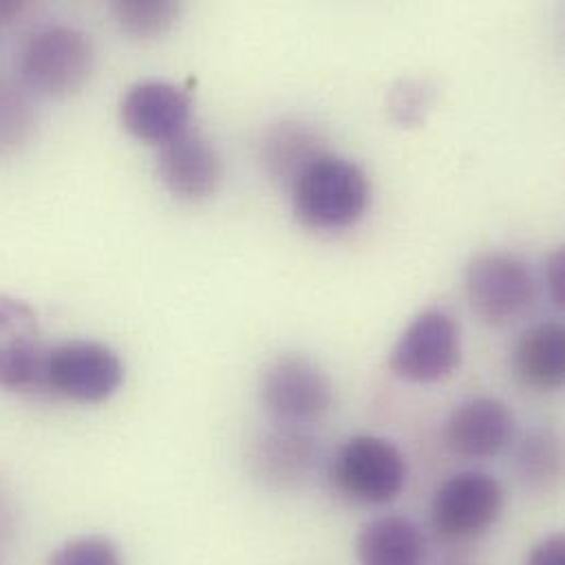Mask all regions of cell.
<instances>
[{
    "instance_id": "cell-1",
    "label": "cell",
    "mask_w": 565,
    "mask_h": 565,
    "mask_svg": "<svg viewBox=\"0 0 565 565\" xmlns=\"http://www.w3.org/2000/svg\"><path fill=\"white\" fill-rule=\"evenodd\" d=\"M290 199L295 216L306 227L337 232L365 214L370 181L356 163L326 152L297 177Z\"/></svg>"
},
{
    "instance_id": "cell-2",
    "label": "cell",
    "mask_w": 565,
    "mask_h": 565,
    "mask_svg": "<svg viewBox=\"0 0 565 565\" xmlns=\"http://www.w3.org/2000/svg\"><path fill=\"white\" fill-rule=\"evenodd\" d=\"M95 44L88 33L68 24L35 31L20 53L22 84L53 99L77 95L93 77Z\"/></svg>"
},
{
    "instance_id": "cell-3",
    "label": "cell",
    "mask_w": 565,
    "mask_h": 565,
    "mask_svg": "<svg viewBox=\"0 0 565 565\" xmlns=\"http://www.w3.org/2000/svg\"><path fill=\"white\" fill-rule=\"evenodd\" d=\"M332 482L339 493L356 504L385 507L405 491L407 460L392 440L359 434L337 451Z\"/></svg>"
},
{
    "instance_id": "cell-4",
    "label": "cell",
    "mask_w": 565,
    "mask_h": 565,
    "mask_svg": "<svg viewBox=\"0 0 565 565\" xmlns=\"http://www.w3.org/2000/svg\"><path fill=\"white\" fill-rule=\"evenodd\" d=\"M124 376L121 356L106 343L75 339L46 350L44 394L97 405L119 392Z\"/></svg>"
},
{
    "instance_id": "cell-5",
    "label": "cell",
    "mask_w": 565,
    "mask_h": 565,
    "mask_svg": "<svg viewBox=\"0 0 565 565\" xmlns=\"http://www.w3.org/2000/svg\"><path fill=\"white\" fill-rule=\"evenodd\" d=\"M471 310L489 326H507L531 310L537 282L529 265L507 252L476 256L465 274Z\"/></svg>"
},
{
    "instance_id": "cell-6",
    "label": "cell",
    "mask_w": 565,
    "mask_h": 565,
    "mask_svg": "<svg viewBox=\"0 0 565 565\" xmlns=\"http://www.w3.org/2000/svg\"><path fill=\"white\" fill-rule=\"evenodd\" d=\"M334 387L328 372L303 354L271 361L260 381V398L274 423L306 427L332 407Z\"/></svg>"
},
{
    "instance_id": "cell-7",
    "label": "cell",
    "mask_w": 565,
    "mask_h": 565,
    "mask_svg": "<svg viewBox=\"0 0 565 565\" xmlns=\"http://www.w3.org/2000/svg\"><path fill=\"white\" fill-rule=\"evenodd\" d=\"M504 511V487L484 471L449 476L434 493L431 526L449 542H467L489 533Z\"/></svg>"
},
{
    "instance_id": "cell-8",
    "label": "cell",
    "mask_w": 565,
    "mask_h": 565,
    "mask_svg": "<svg viewBox=\"0 0 565 565\" xmlns=\"http://www.w3.org/2000/svg\"><path fill=\"white\" fill-rule=\"evenodd\" d=\"M462 361V334L458 321L440 310L420 312L398 337L390 365L409 383H438L449 379Z\"/></svg>"
},
{
    "instance_id": "cell-9",
    "label": "cell",
    "mask_w": 565,
    "mask_h": 565,
    "mask_svg": "<svg viewBox=\"0 0 565 565\" xmlns=\"http://www.w3.org/2000/svg\"><path fill=\"white\" fill-rule=\"evenodd\" d=\"M46 350L35 310L22 299L0 295V387L44 394Z\"/></svg>"
},
{
    "instance_id": "cell-10",
    "label": "cell",
    "mask_w": 565,
    "mask_h": 565,
    "mask_svg": "<svg viewBox=\"0 0 565 565\" xmlns=\"http://www.w3.org/2000/svg\"><path fill=\"white\" fill-rule=\"evenodd\" d=\"M119 117L135 139L161 148L188 132L192 121V95L170 82H137L124 95Z\"/></svg>"
},
{
    "instance_id": "cell-11",
    "label": "cell",
    "mask_w": 565,
    "mask_h": 565,
    "mask_svg": "<svg viewBox=\"0 0 565 565\" xmlns=\"http://www.w3.org/2000/svg\"><path fill=\"white\" fill-rule=\"evenodd\" d=\"M157 172L177 201L203 203L223 183V159L203 135L188 130L159 148Z\"/></svg>"
},
{
    "instance_id": "cell-12",
    "label": "cell",
    "mask_w": 565,
    "mask_h": 565,
    "mask_svg": "<svg viewBox=\"0 0 565 565\" xmlns=\"http://www.w3.org/2000/svg\"><path fill=\"white\" fill-rule=\"evenodd\" d=\"M515 438V416L493 396L462 401L445 423L447 447L467 460L500 456Z\"/></svg>"
},
{
    "instance_id": "cell-13",
    "label": "cell",
    "mask_w": 565,
    "mask_h": 565,
    "mask_svg": "<svg viewBox=\"0 0 565 565\" xmlns=\"http://www.w3.org/2000/svg\"><path fill=\"white\" fill-rule=\"evenodd\" d=\"M317 460V440L297 425L274 423L254 440L252 449L254 476L276 489L301 487L312 476Z\"/></svg>"
},
{
    "instance_id": "cell-14",
    "label": "cell",
    "mask_w": 565,
    "mask_h": 565,
    "mask_svg": "<svg viewBox=\"0 0 565 565\" xmlns=\"http://www.w3.org/2000/svg\"><path fill=\"white\" fill-rule=\"evenodd\" d=\"M354 555L359 565H427V542L414 520L381 515L361 526Z\"/></svg>"
},
{
    "instance_id": "cell-15",
    "label": "cell",
    "mask_w": 565,
    "mask_h": 565,
    "mask_svg": "<svg viewBox=\"0 0 565 565\" xmlns=\"http://www.w3.org/2000/svg\"><path fill=\"white\" fill-rule=\"evenodd\" d=\"M513 367L522 385L535 392H557L565 381V330L557 321H542L522 332Z\"/></svg>"
},
{
    "instance_id": "cell-16",
    "label": "cell",
    "mask_w": 565,
    "mask_h": 565,
    "mask_svg": "<svg viewBox=\"0 0 565 565\" xmlns=\"http://www.w3.org/2000/svg\"><path fill=\"white\" fill-rule=\"evenodd\" d=\"M321 154L319 137L303 124L282 121L263 139V163L269 177L292 188L297 177Z\"/></svg>"
},
{
    "instance_id": "cell-17",
    "label": "cell",
    "mask_w": 565,
    "mask_h": 565,
    "mask_svg": "<svg viewBox=\"0 0 565 565\" xmlns=\"http://www.w3.org/2000/svg\"><path fill=\"white\" fill-rule=\"evenodd\" d=\"M564 467L562 443L553 429H533L515 449L518 480L531 491H548L559 482Z\"/></svg>"
},
{
    "instance_id": "cell-18",
    "label": "cell",
    "mask_w": 565,
    "mask_h": 565,
    "mask_svg": "<svg viewBox=\"0 0 565 565\" xmlns=\"http://www.w3.org/2000/svg\"><path fill=\"white\" fill-rule=\"evenodd\" d=\"M35 121L31 90L22 82L0 75V157L24 148L35 132Z\"/></svg>"
},
{
    "instance_id": "cell-19",
    "label": "cell",
    "mask_w": 565,
    "mask_h": 565,
    "mask_svg": "<svg viewBox=\"0 0 565 565\" xmlns=\"http://www.w3.org/2000/svg\"><path fill=\"white\" fill-rule=\"evenodd\" d=\"M110 13L126 35L154 40L177 24L181 4L172 0H117L113 2Z\"/></svg>"
},
{
    "instance_id": "cell-20",
    "label": "cell",
    "mask_w": 565,
    "mask_h": 565,
    "mask_svg": "<svg viewBox=\"0 0 565 565\" xmlns=\"http://www.w3.org/2000/svg\"><path fill=\"white\" fill-rule=\"evenodd\" d=\"M46 565H124V557L110 537L82 535L62 544Z\"/></svg>"
},
{
    "instance_id": "cell-21",
    "label": "cell",
    "mask_w": 565,
    "mask_h": 565,
    "mask_svg": "<svg viewBox=\"0 0 565 565\" xmlns=\"http://www.w3.org/2000/svg\"><path fill=\"white\" fill-rule=\"evenodd\" d=\"M526 565H565V537L553 533L533 546Z\"/></svg>"
},
{
    "instance_id": "cell-22",
    "label": "cell",
    "mask_w": 565,
    "mask_h": 565,
    "mask_svg": "<svg viewBox=\"0 0 565 565\" xmlns=\"http://www.w3.org/2000/svg\"><path fill=\"white\" fill-rule=\"evenodd\" d=\"M546 280L553 301L562 308L565 303V254L562 249L551 256L546 267Z\"/></svg>"
},
{
    "instance_id": "cell-23",
    "label": "cell",
    "mask_w": 565,
    "mask_h": 565,
    "mask_svg": "<svg viewBox=\"0 0 565 565\" xmlns=\"http://www.w3.org/2000/svg\"><path fill=\"white\" fill-rule=\"evenodd\" d=\"M26 9L24 2H15V0H0V24H9L15 18L22 15V11Z\"/></svg>"
},
{
    "instance_id": "cell-24",
    "label": "cell",
    "mask_w": 565,
    "mask_h": 565,
    "mask_svg": "<svg viewBox=\"0 0 565 565\" xmlns=\"http://www.w3.org/2000/svg\"><path fill=\"white\" fill-rule=\"evenodd\" d=\"M438 565H471V564H465V562H458V559H456V562H443V564H438Z\"/></svg>"
}]
</instances>
